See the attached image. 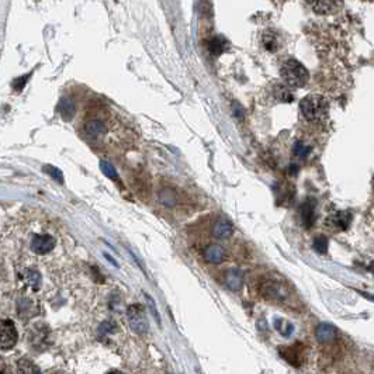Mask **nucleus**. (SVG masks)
Segmentation results:
<instances>
[{
    "label": "nucleus",
    "mask_w": 374,
    "mask_h": 374,
    "mask_svg": "<svg viewBox=\"0 0 374 374\" xmlns=\"http://www.w3.org/2000/svg\"><path fill=\"white\" fill-rule=\"evenodd\" d=\"M300 110L307 121L310 123H321L328 117L329 104L328 100L321 94H308L300 103Z\"/></svg>",
    "instance_id": "obj_1"
},
{
    "label": "nucleus",
    "mask_w": 374,
    "mask_h": 374,
    "mask_svg": "<svg viewBox=\"0 0 374 374\" xmlns=\"http://www.w3.org/2000/svg\"><path fill=\"white\" fill-rule=\"evenodd\" d=\"M280 75L284 79L285 83L291 88H304L310 79L308 70L297 59L284 61L280 68Z\"/></svg>",
    "instance_id": "obj_2"
},
{
    "label": "nucleus",
    "mask_w": 374,
    "mask_h": 374,
    "mask_svg": "<svg viewBox=\"0 0 374 374\" xmlns=\"http://www.w3.org/2000/svg\"><path fill=\"white\" fill-rule=\"evenodd\" d=\"M128 322L131 329L138 335L147 334L149 329V324H148L147 314H145V308L141 304H134L131 307H128L127 310Z\"/></svg>",
    "instance_id": "obj_3"
},
{
    "label": "nucleus",
    "mask_w": 374,
    "mask_h": 374,
    "mask_svg": "<svg viewBox=\"0 0 374 374\" xmlns=\"http://www.w3.org/2000/svg\"><path fill=\"white\" fill-rule=\"evenodd\" d=\"M0 347L1 350H7L11 349L14 344L17 343L19 334L14 324L10 319H3L1 321V328H0Z\"/></svg>",
    "instance_id": "obj_4"
},
{
    "label": "nucleus",
    "mask_w": 374,
    "mask_h": 374,
    "mask_svg": "<svg viewBox=\"0 0 374 374\" xmlns=\"http://www.w3.org/2000/svg\"><path fill=\"white\" fill-rule=\"evenodd\" d=\"M54 248H55V238L48 235V234L34 235L32 236V239H31V249H32V252H35L37 255L49 253Z\"/></svg>",
    "instance_id": "obj_5"
},
{
    "label": "nucleus",
    "mask_w": 374,
    "mask_h": 374,
    "mask_svg": "<svg viewBox=\"0 0 374 374\" xmlns=\"http://www.w3.org/2000/svg\"><path fill=\"white\" fill-rule=\"evenodd\" d=\"M307 3L318 14H334L342 7V0H307Z\"/></svg>",
    "instance_id": "obj_6"
},
{
    "label": "nucleus",
    "mask_w": 374,
    "mask_h": 374,
    "mask_svg": "<svg viewBox=\"0 0 374 374\" xmlns=\"http://www.w3.org/2000/svg\"><path fill=\"white\" fill-rule=\"evenodd\" d=\"M350 221H352V214L349 211H338V213L328 217L326 225L332 231H344L349 228Z\"/></svg>",
    "instance_id": "obj_7"
},
{
    "label": "nucleus",
    "mask_w": 374,
    "mask_h": 374,
    "mask_svg": "<svg viewBox=\"0 0 374 374\" xmlns=\"http://www.w3.org/2000/svg\"><path fill=\"white\" fill-rule=\"evenodd\" d=\"M260 294L267 300H280L284 295V287L275 280H267L260 285Z\"/></svg>",
    "instance_id": "obj_8"
},
{
    "label": "nucleus",
    "mask_w": 374,
    "mask_h": 374,
    "mask_svg": "<svg viewBox=\"0 0 374 374\" xmlns=\"http://www.w3.org/2000/svg\"><path fill=\"white\" fill-rule=\"evenodd\" d=\"M107 125L104 124V121L101 120H97V118H93V120H89L88 123L85 124V131L90 138H94V139H98V138L104 137L106 132H107Z\"/></svg>",
    "instance_id": "obj_9"
},
{
    "label": "nucleus",
    "mask_w": 374,
    "mask_h": 374,
    "mask_svg": "<svg viewBox=\"0 0 374 374\" xmlns=\"http://www.w3.org/2000/svg\"><path fill=\"white\" fill-rule=\"evenodd\" d=\"M211 234L217 239H228L234 234V225L226 219H218L211 228Z\"/></svg>",
    "instance_id": "obj_10"
},
{
    "label": "nucleus",
    "mask_w": 374,
    "mask_h": 374,
    "mask_svg": "<svg viewBox=\"0 0 374 374\" xmlns=\"http://www.w3.org/2000/svg\"><path fill=\"white\" fill-rule=\"evenodd\" d=\"M225 257V249L221 245H210L204 250V260L207 263H213V265H218L224 260Z\"/></svg>",
    "instance_id": "obj_11"
},
{
    "label": "nucleus",
    "mask_w": 374,
    "mask_h": 374,
    "mask_svg": "<svg viewBox=\"0 0 374 374\" xmlns=\"http://www.w3.org/2000/svg\"><path fill=\"white\" fill-rule=\"evenodd\" d=\"M224 281H225L226 287L229 290H239L244 285V273L238 269H231L228 270L224 276Z\"/></svg>",
    "instance_id": "obj_12"
},
{
    "label": "nucleus",
    "mask_w": 374,
    "mask_h": 374,
    "mask_svg": "<svg viewBox=\"0 0 374 374\" xmlns=\"http://www.w3.org/2000/svg\"><path fill=\"white\" fill-rule=\"evenodd\" d=\"M300 216H301V222L305 228L312 226V224L315 222V203L312 200H307L301 206Z\"/></svg>",
    "instance_id": "obj_13"
},
{
    "label": "nucleus",
    "mask_w": 374,
    "mask_h": 374,
    "mask_svg": "<svg viewBox=\"0 0 374 374\" xmlns=\"http://www.w3.org/2000/svg\"><path fill=\"white\" fill-rule=\"evenodd\" d=\"M315 336L316 339L321 342V343H331L336 339V329L334 326L328 324H321L318 328H316V332H315Z\"/></svg>",
    "instance_id": "obj_14"
},
{
    "label": "nucleus",
    "mask_w": 374,
    "mask_h": 374,
    "mask_svg": "<svg viewBox=\"0 0 374 374\" xmlns=\"http://www.w3.org/2000/svg\"><path fill=\"white\" fill-rule=\"evenodd\" d=\"M23 280L32 290H38L39 285H41V275L37 270H32V269H26L23 272Z\"/></svg>",
    "instance_id": "obj_15"
},
{
    "label": "nucleus",
    "mask_w": 374,
    "mask_h": 374,
    "mask_svg": "<svg viewBox=\"0 0 374 374\" xmlns=\"http://www.w3.org/2000/svg\"><path fill=\"white\" fill-rule=\"evenodd\" d=\"M280 354L284 357L285 360L293 366H300L301 364V354L297 350V346H288L280 349Z\"/></svg>",
    "instance_id": "obj_16"
},
{
    "label": "nucleus",
    "mask_w": 374,
    "mask_h": 374,
    "mask_svg": "<svg viewBox=\"0 0 374 374\" xmlns=\"http://www.w3.org/2000/svg\"><path fill=\"white\" fill-rule=\"evenodd\" d=\"M226 48H228V42L222 37H214L213 39H210V42H208V49H210V52L213 55H219Z\"/></svg>",
    "instance_id": "obj_17"
},
{
    "label": "nucleus",
    "mask_w": 374,
    "mask_h": 374,
    "mask_svg": "<svg viewBox=\"0 0 374 374\" xmlns=\"http://www.w3.org/2000/svg\"><path fill=\"white\" fill-rule=\"evenodd\" d=\"M59 113H61V116L63 117V120H70V118L75 116V104L70 101V100H62L61 103H59Z\"/></svg>",
    "instance_id": "obj_18"
},
{
    "label": "nucleus",
    "mask_w": 374,
    "mask_h": 374,
    "mask_svg": "<svg viewBox=\"0 0 374 374\" xmlns=\"http://www.w3.org/2000/svg\"><path fill=\"white\" fill-rule=\"evenodd\" d=\"M263 45L270 52H275V51L279 49V38H277V35H276L275 32L266 31L265 34H263Z\"/></svg>",
    "instance_id": "obj_19"
},
{
    "label": "nucleus",
    "mask_w": 374,
    "mask_h": 374,
    "mask_svg": "<svg viewBox=\"0 0 374 374\" xmlns=\"http://www.w3.org/2000/svg\"><path fill=\"white\" fill-rule=\"evenodd\" d=\"M275 96L277 100L283 101V103H290L293 101V94L285 86H281V85H277L275 88Z\"/></svg>",
    "instance_id": "obj_20"
},
{
    "label": "nucleus",
    "mask_w": 374,
    "mask_h": 374,
    "mask_svg": "<svg viewBox=\"0 0 374 374\" xmlns=\"http://www.w3.org/2000/svg\"><path fill=\"white\" fill-rule=\"evenodd\" d=\"M100 169H101V172H103L108 179H111V180H118L117 170H116V167L113 166L110 162H107V160H100Z\"/></svg>",
    "instance_id": "obj_21"
},
{
    "label": "nucleus",
    "mask_w": 374,
    "mask_h": 374,
    "mask_svg": "<svg viewBox=\"0 0 374 374\" xmlns=\"http://www.w3.org/2000/svg\"><path fill=\"white\" fill-rule=\"evenodd\" d=\"M44 170H45V172H47L52 179H55L58 183L63 185V173L59 170L58 167L52 166V165H45V166H44Z\"/></svg>",
    "instance_id": "obj_22"
},
{
    "label": "nucleus",
    "mask_w": 374,
    "mask_h": 374,
    "mask_svg": "<svg viewBox=\"0 0 374 374\" xmlns=\"http://www.w3.org/2000/svg\"><path fill=\"white\" fill-rule=\"evenodd\" d=\"M276 329L284 336H288V335L293 332V325L288 324V322H284L283 319H276L275 321Z\"/></svg>",
    "instance_id": "obj_23"
},
{
    "label": "nucleus",
    "mask_w": 374,
    "mask_h": 374,
    "mask_svg": "<svg viewBox=\"0 0 374 374\" xmlns=\"http://www.w3.org/2000/svg\"><path fill=\"white\" fill-rule=\"evenodd\" d=\"M19 372H21V373H39V369L35 367L34 363L23 359L19 362Z\"/></svg>",
    "instance_id": "obj_24"
},
{
    "label": "nucleus",
    "mask_w": 374,
    "mask_h": 374,
    "mask_svg": "<svg viewBox=\"0 0 374 374\" xmlns=\"http://www.w3.org/2000/svg\"><path fill=\"white\" fill-rule=\"evenodd\" d=\"M314 249L318 253H321V255L326 253V250H328V241H326L325 236H318V238H315Z\"/></svg>",
    "instance_id": "obj_25"
},
{
    "label": "nucleus",
    "mask_w": 374,
    "mask_h": 374,
    "mask_svg": "<svg viewBox=\"0 0 374 374\" xmlns=\"http://www.w3.org/2000/svg\"><path fill=\"white\" fill-rule=\"evenodd\" d=\"M114 331H117V325L114 324V322H110V321H106V322H103V324L98 326V334L100 335L111 334Z\"/></svg>",
    "instance_id": "obj_26"
},
{
    "label": "nucleus",
    "mask_w": 374,
    "mask_h": 374,
    "mask_svg": "<svg viewBox=\"0 0 374 374\" xmlns=\"http://www.w3.org/2000/svg\"><path fill=\"white\" fill-rule=\"evenodd\" d=\"M310 151H311V148L307 147V145L303 144V142H297V144H295L294 154L297 155V156L305 157L308 154H310Z\"/></svg>",
    "instance_id": "obj_27"
},
{
    "label": "nucleus",
    "mask_w": 374,
    "mask_h": 374,
    "mask_svg": "<svg viewBox=\"0 0 374 374\" xmlns=\"http://www.w3.org/2000/svg\"><path fill=\"white\" fill-rule=\"evenodd\" d=\"M145 298H147L148 305H149V310H151V312H152V315H154V316L156 318L157 324L160 325V315H159V312H157L156 305H155V303H154L152 297H151V295H149V294H145Z\"/></svg>",
    "instance_id": "obj_28"
},
{
    "label": "nucleus",
    "mask_w": 374,
    "mask_h": 374,
    "mask_svg": "<svg viewBox=\"0 0 374 374\" xmlns=\"http://www.w3.org/2000/svg\"><path fill=\"white\" fill-rule=\"evenodd\" d=\"M30 75H27V76H23V78H19V79H16L14 82H13V88L16 89V90H21V89L24 88V82L27 80V78H29Z\"/></svg>",
    "instance_id": "obj_29"
},
{
    "label": "nucleus",
    "mask_w": 374,
    "mask_h": 374,
    "mask_svg": "<svg viewBox=\"0 0 374 374\" xmlns=\"http://www.w3.org/2000/svg\"><path fill=\"white\" fill-rule=\"evenodd\" d=\"M370 270H372V272H373V275H374V263H373V265H372V266H370Z\"/></svg>",
    "instance_id": "obj_30"
}]
</instances>
